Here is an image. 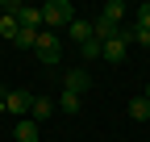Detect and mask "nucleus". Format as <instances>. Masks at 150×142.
Returning <instances> with one entry per match:
<instances>
[{"instance_id":"7","label":"nucleus","mask_w":150,"mask_h":142,"mask_svg":"<svg viewBox=\"0 0 150 142\" xmlns=\"http://www.w3.org/2000/svg\"><path fill=\"white\" fill-rule=\"evenodd\" d=\"M17 21H21V29H42V9L21 4V9H17Z\"/></svg>"},{"instance_id":"10","label":"nucleus","mask_w":150,"mask_h":142,"mask_svg":"<svg viewBox=\"0 0 150 142\" xmlns=\"http://www.w3.org/2000/svg\"><path fill=\"white\" fill-rule=\"evenodd\" d=\"M17 33H21V21H17L13 13H0V38H4V42H17Z\"/></svg>"},{"instance_id":"3","label":"nucleus","mask_w":150,"mask_h":142,"mask_svg":"<svg viewBox=\"0 0 150 142\" xmlns=\"http://www.w3.org/2000/svg\"><path fill=\"white\" fill-rule=\"evenodd\" d=\"M33 55L42 59L46 67H50V63H59V55H63V42H59V33H54V29H42V33H38V42H33Z\"/></svg>"},{"instance_id":"12","label":"nucleus","mask_w":150,"mask_h":142,"mask_svg":"<svg viewBox=\"0 0 150 142\" xmlns=\"http://www.w3.org/2000/svg\"><path fill=\"white\" fill-rule=\"evenodd\" d=\"M129 117H134V121H150V100L146 96H134V100H129Z\"/></svg>"},{"instance_id":"4","label":"nucleus","mask_w":150,"mask_h":142,"mask_svg":"<svg viewBox=\"0 0 150 142\" xmlns=\"http://www.w3.org/2000/svg\"><path fill=\"white\" fill-rule=\"evenodd\" d=\"M88 88H92V75H88L83 67H79V71H67V75H63V92H75V96H83Z\"/></svg>"},{"instance_id":"18","label":"nucleus","mask_w":150,"mask_h":142,"mask_svg":"<svg viewBox=\"0 0 150 142\" xmlns=\"http://www.w3.org/2000/svg\"><path fill=\"white\" fill-rule=\"evenodd\" d=\"M134 38H138L142 46H150V29H138V25H134Z\"/></svg>"},{"instance_id":"8","label":"nucleus","mask_w":150,"mask_h":142,"mask_svg":"<svg viewBox=\"0 0 150 142\" xmlns=\"http://www.w3.org/2000/svg\"><path fill=\"white\" fill-rule=\"evenodd\" d=\"M29 104H33L29 92H8V96H4V109H8V113H25V117H29Z\"/></svg>"},{"instance_id":"15","label":"nucleus","mask_w":150,"mask_h":142,"mask_svg":"<svg viewBox=\"0 0 150 142\" xmlns=\"http://www.w3.org/2000/svg\"><path fill=\"white\" fill-rule=\"evenodd\" d=\"M100 46H104V42H96V38H88V42L79 46V55H83V59H100Z\"/></svg>"},{"instance_id":"11","label":"nucleus","mask_w":150,"mask_h":142,"mask_svg":"<svg viewBox=\"0 0 150 142\" xmlns=\"http://www.w3.org/2000/svg\"><path fill=\"white\" fill-rule=\"evenodd\" d=\"M67 33H71V38H75V46H83V42L92 38V21H79V17H75V21L67 25Z\"/></svg>"},{"instance_id":"14","label":"nucleus","mask_w":150,"mask_h":142,"mask_svg":"<svg viewBox=\"0 0 150 142\" xmlns=\"http://www.w3.org/2000/svg\"><path fill=\"white\" fill-rule=\"evenodd\" d=\"M59 109L63 113H79V96H75V92H63L59 96Z\"/></svg>"},{"instance_id":"19","label":"nucleus","mask_w":150,"mask_h":142,"mask_svg":"<svg viewBox=\"0 0 150 142\" xmlns=\"http://www.w3.org/2000/svg\"><path fill=\"white\" fill-rule=\"evenodd\" d=\"M142 96H146V100H150V84H146V92H142Z\"/></svg>"},{"instance_id":"2","label":"nucleus","mask_w":150,"mask_h":142,"mask_svg":"<svg viewBox=\"0 0 150 142\" xmlns=\"http://www.w3.org/2000/svg\"><path fill=\"white\" fill-rule=\"evenodd\" d=\"M71 21H75V9L67 4V0L42 4V29H59V25H71Z\"/></svg>"},{"instance_id":"5","label":"nucleus","mask_w":150,"mask_h":142,"mask_svg":"<svg viewBox=\"0 0 150 142\" xmlns=\"http://www.w3.org/2000/svg\"><path fill=\"white\" fill-rule=\"evenodd\" d=\"M13 138H17V142H38V138H42V130H38V121L21 117V121L13 126Z\"/></svg>"},{"instance_id":"6","label":"nucleus","mask_w":150,"mask_h":142,"mask_svg":"<svg viewBox=\"0 0 150 142\" xmlns=\"http://www.w3.org/2000/svg\"><path fill=\"white\" fill-rule=\"evenodd\" d=\"M92 38H96V42H108V38H117V21H108V17L100 13L96 21H92Z\"/></svg>"},{"instance_id":"13","label":"nucleus","mask_w":150,"mask_h":142,"mask_svg":"<svg viewBox=\"0 0 150 142\" xmlns=\"http://www.w3.org/2000/svg\"><path fill=\"white\" fill-rule=\"evenodd\" d=\"M104 17H108V21H121V17H125V0H108V4H104Z\"/></svg>"},{"instance_id":"9","label":"nucleus","mask_w":150,"mask_h":142,"mask_svg":"<svg viewBox=\"0 0 150 142\" xmlns=\"http://www.w3.org/2000/svg\"><path fill=\"white\" fill-rule=\"evenodd\" d=\"M54 113V100L50 96H33V104H29V121H46Z\"/></svg>"},{"instance_id":"1","label":"nucleus","mask_w":150,"mask_h":142,"mask_svg":"<svg viewBox=\"0 0 150 142\" xmlns=\"http://www.w3.org/2000/svg\"><path fill=\"white\" fill-rule=\"evenodd\" d=\"M129 42H134V29H117V38H108L104 46H100V59L104 63H125V55H129Z\"/></svg>"},{"instance_id":"17","label":"nucleus","mask_w":150,"mask_h":142,"mask_svg":"<svg viewBox=\"0 0 150 142\" xmlns=\"http://www.w3.org/2000/svg\"><path fill=\"white\" fill-rule=\"evenodd\" d=\"M138 29H150V0L138 9Z\"/></svg>"},{"instance_id":"20","label":"nucleus","mask_w":150,"mask_h":142,"mask_svg":"<svg viewBox=\"0 0 150 142\" xmlns=\"http://www.w3.org/2000/svg\"><path fill=\"white\" fill-rule=\"evenodd\" d=\"M0 109H4V92H0Z\"/></svg>"},{"instance_id":"16","label":"nucleus","mask_w":150,"mask_h":142,"mask_svg":"<svg viewBox=\"0 0 150 142\" xmlns=\"http://www.w3.org/2000/svg\"><path fill=\"white\" fill-rule=\"evenodd\" d=\"M38 33H42V29H21V33H17V46H33Z\"/></svg>"}]
</instances>
